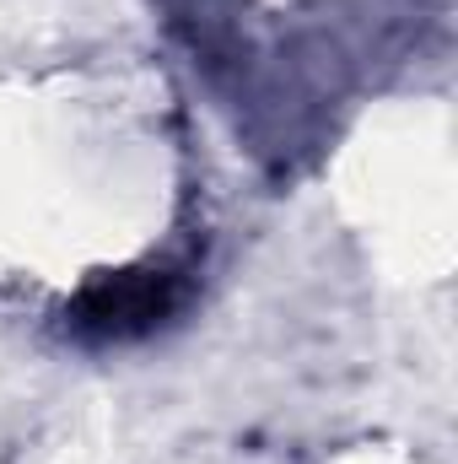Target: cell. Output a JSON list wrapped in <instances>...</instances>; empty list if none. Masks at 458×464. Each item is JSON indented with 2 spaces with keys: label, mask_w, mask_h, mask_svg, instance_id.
<instances>
[{
  "label": "cell",
  "mask_w": 458,
  "mask_h": 464,
  "mask_svg": "<svg viewBox=\"0 0 458 464\" xmlns=\"http://www.w3.org/2000/svg\"><path fill=\"white\" fill-rule=\"evenodd\" d=\"M173 308V281L162 270H124L103 276L76 303V330L87 335H140Z\"/></svg>",
  "instance_id": "obj_1"
}]
</instances>
